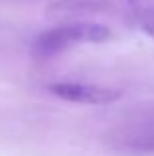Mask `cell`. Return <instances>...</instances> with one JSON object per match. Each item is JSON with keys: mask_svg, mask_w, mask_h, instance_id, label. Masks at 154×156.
Listing matches in <instances>:
<instances>
[{"mask_svg": "<svg viewBox=\"0 0 154 156\" xmlns=\"http://www.w3.org/2000/svg\"><path fill=\"white\" fill-rule=\"evenodd\" d=\"M107 40H111V30L105 24L81 20L42 32L34 40L32 51L36 57H54L79 44H103Z\"/></svg>", "mask_w": 154, "mask_h": 156, "instance_id": "cell-1", "label": "cell"}, {"mask_svg": "<svg viewBox=\"0 0 154 156\" xmlns=\"http://www.w3.org/2000/svg\"><path fill=\"white\" fill-rule=\"evenodd\" d=\"M109 144L123 156H154V122H131L115 129Z\"/></svg>", "mask_w": 154, "mask_h": 156, "instance_id": "cell-2", "label": "cell"}, {"mask_svg": "<svg viewBox=\"0 0 154 156\" xmlns=\"http://www.w3.org/2000/svg\"><path fill=\"white\" fill-rule=\"evenodd\" d=\"M50 91L63 101L81 105H109L121 99L123 95L119 89L95 83H83V81H58V83L50 85Z\"/></svg>", "mask_w": 154, "mask_h": 156, "instance_id": "cell-3", "label": "cell"}, {"mask_svg": "<svg viewBox=\"0 0 154 156\" xmlns=\"http://www.w3.org/2000/svg\"><path fill=\"white\" fill-rule=\"evenodd\" d=\"M136 12V20H138V26L148 38L154 40V6H146V8H140Z\"/></svg>", "mask_w": 154, "mask_h": 156, "instance_id": "cell-4", "label": "cell"}]
</instances>
